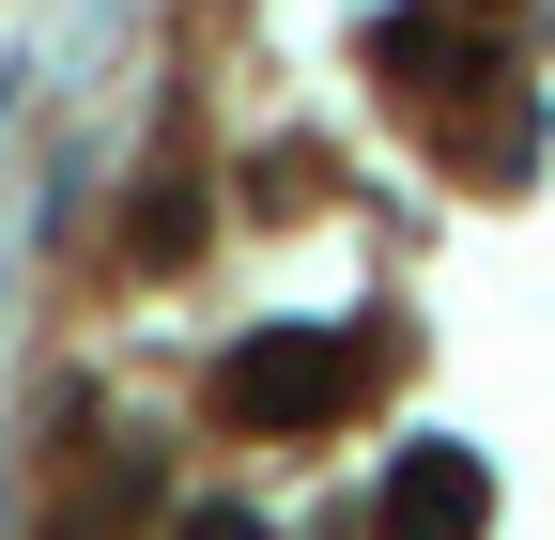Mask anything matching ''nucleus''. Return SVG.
<instances>
[{
  "label": "nucleus",
  "instance_id": "2",
  "mask_svg": "<svg viewBox=\"0 0 555 540\" xmlns=\"http://www.w3.org/2000/svg\"><path fill=\"white\" fill-rule=\"evenodd\" d=\"M324 371H339V340H247L232 356V401H247V417H309Z\"/></svg>",
  "mask_w": 555,
  "mask_h": 540
},
{
  "label": "nucleus",
  "instance_id": "1",
  "mask_svg": "<svg viewBox=\"0 0 555 540\" xmlns=\"http://www.w3.org/2000/svg\"><path fill=\"white\" fill-rule=\"evenodd\" d=\"M478 510H494V479H478L463 448H416V463H401V540H463Z\"/></svg>",
  "mask_w": 555,
  "mask_h": 540
},
{
  "label": "nucleus",
  "instance_id": "3",
  "mask_svg": "<svg viewBox=\"0 0 555 540\" xmlns=\"http://www.w3.org/2000/svg\"><path fill=\"white\" fill-rule=\"evenodd\" d=\"M185 540H262V525H185Z\"/></svg>",
  "mask_w": 555,
  "mask_h": 540
}]
</instances>
